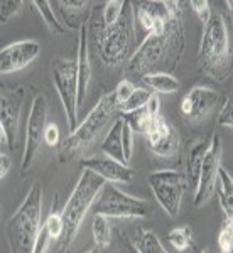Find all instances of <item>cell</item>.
<instances>
[{"label":"cell","instance_id":"38","mask_svg":"<svg viewBox=\"0 0 233 253\" xmlns=\"http://www.w3.org/2000/svg\"><path fill=\"white\" fill-rule=\"evenodd\" d=\"M43 142L49 147H56L59 144V128L56 124H46V128H44V135H43Z\"/></svg>","mask_w":233,"mask_h":253},{"label":"cell","instance_id":"17","mask_svg":"<svg viewBox=\"0 0 233 253\" xmlns=\"http://www.w3.org/2000/svg\"><path fill=\"white\" fill-rule=\"evenodd\" d=\"M80 166L87 170H92L100 175L105 182H118V184H129L134 179V169L127 164L117 162L108 157H88L81 159Z\"/></svg>","mask_w":233,"mask_h":253},{"label":"cell","instance_id":"35","mask_svg":"<svg viewBox=\"0 0 233 253\" xmlns=\"http://www.w3.org/2000/svg\"><path fill=\"white\" fill-rule=\"evenodd\" d=\"M103 253H137V250L134 248V245L129 242L122 233H117V245H108L107 248L101 250Z\"/></svg>","mask_w":233,"mask_h":253},{"label":"cell","instance_id":"34","mask_svg":"<svg viewBox=\"0 0 233 253\" xmlns=\"http://www.w3.org/2000/svg\"><path fill=\"white\" fill-rule=\"evenodd\" d=\"M134 91H136V84H134V81L129 80V78L122 80L120 83H118L117 86H115V89H113V95H115L117 103L122 105L127 100V98L132 95Z\"/></svg>","mask_w":233,"mask_h":253},{"label":"cell","instance_id":"42","mask_svg":"<svg viewBox=\"0 0 233 253\" xmlns=\"http://www.w3.org/2000/svg\"><path fill=\"white\" fill-rule=\"evenodd\" d=\"M0 145H7V133L2 124H0Z\"/></svg>","mask_w":233,"mask_h":253},{"label":"cell","instance_id":"37","mask_svg":"<svg viewBox=\"0 0 233 253\" xmlns=\"http://www.w3.org/2000/svg\"><path fill=\"white\" fill-rule=\"evenodd\" d=\"M122 149H124L125 162L129 164L130 159H132V152H134V132L125 124L122 126Z\"/></svg>","mask_w":233,"mask_h":253},{"label":"cell","instance_id":"14","mask_svg":"<svg viewBox=\"0 0 233 253\" xmlns=\"http://www.w3.org/2000/svg\"><path fill=\"white\" fill-rule=\"evenodd\" d=\"M149 149L159 157H176L179 154V135L162 115L152 117L145 128Z\"/></svg>","mask_w":233,"mask_h":253},{"label":"cell","instance_id":"40","mask_svg":"<svg viewBox=\"0 0 233 253\" xmlns=\"http://www.w3.org/2000/svg\"><path fill=\"white\" fill-rule=\"evenodd\" d=\"M145 113L149 117H157V115H161V100H159V96L155 95V93H152L149 98V101L145 103Z\"/></svg>","mask_w":233,"mask_h":253},{"label":"cell","instance_id":"1","mask_svg":"<svg viewBox=\"0 0 233 253\" xmlns=\"http://www.w3.org/2000/svg\"><path fill=\"white\" fill-rule=\"evenodd\" d=\"M185 54V26L183 14L174 15L159 31L149 32L139 47L129 56L125 73L129 80H142L150 73L173 75Z\"/></svg>","mask_w":233,"mask_h":253},{"label":"cell","instance_id":"10","mask_svg":"<svg viewBox=\"0 0 233 253\" xmlns=\"http://www.w3.org/2000/svg\"><path fill=\"white\" fill-rule=\"evenodd\" d=\"M47 124V101L44 95H36L31 105L29 118L26 125V145H24V156L20 162V174L26 175L27 170L34 164L38 152L43 144L44 128Z\"/></svg>","mask_w":233,"mask_h":253},{"label":"cell","instance_id":"26","mask_svg":"<svg viewBox=\"0 0 233 253\" xmlns=\"http://www.w3.org/2000/svg\"><path fill=\"white\" fill-rule=\"evenodd\" d=\"M167 240H169L171 247L179 253L186 252L187 248H191L194 243L193 231H191L189 226H178V228H174V230H171L169 233H167Z\"/></svg>","mask_w":233,"mask_h":253},{"label":"cell","instance_id":"11","mask_svg":"<svg viewBox=\"0 0 233 253\" xmlns=\"http://www.w3.org/2000/svg\"><path fill=\"white\" fill-rule=\"evenodd\" d=\"M222 156H223V142L218 133H213L208 145V150L204 154L201 172H199V181L194 191L193 203L194 206H203L211 199L216 189V181H218V170L222 167Z\"/></svg>","mask_w":233,"mask_h":253},{"label":"cell","instance_id":"23","mask_svg":"<svg viewBox=\"0 0 233 253\" xmlns=\"http://www.w3.org/2000/svg\"><path fill=\"white\" fill-rule=\"evenodd\" d=\"M134 248L137 253H169L162 247L159 236L150 230H142L139 228L134 236Z\"/></svg>","mask_w":233,"mask_h":253},{"label":"cell","instance_id":"24","mask_svg":"<svg viewBox=\"0 0 233 253\" xmlns=\"http://www.w3.org/2000/svg\"><path fill=\"white\" fill-rule=\"evenodd\" d=\"M142 81L149 86V89H154L155 93H176L181 88V83L178 78L167 73H150L145 75Z\"/></svg>","mask_w":233,"mask_h":253},{"label":"cell","instance_id":"12","mask_svg":"<svg viewBox=\"0 0 233 253\" xmlns=\"http://www.w3.org/2000/svg\"><path fill=\"white\" fill-rule=\"evenodd\" d=\"M24 96H26V89L22 86H10V84L0 83V124L5 128L9 149L15 147Z\"/></svg>","mask_w":233,"mask_h":253},{"label":"cell","instance_id":"4","mask_svg":"<svg viewBox=\"0 0 233 253\" xmlns=\"http://www.w3.org/2000/svg\"><path fill=\"white\" fill-rule=\"evenodd\" d=\"M92 24L100 59L108 66H118V64L124 63L130 52L134 39H136L132 3L125 2L120 17L113 26L101 27L93 17Z\"/></svg>","mask_w":233,"mask_h":253},{"label":"cell","instance_id":"30","mask_svg":"<svg viewBox=\"0 0 233 253\" xmlns=\"http://www.w3.org/2000/svg\"><path fill=\"white\" fill-rule=\"evenodd\" d=\"M120 118L124 120V124L129 126L134 133H145V128H147L149 120L152 117H149L145 113V110L140 108V110H136V112H132V113H125V115H122Z\"/></svg>","mask_w":233,"mask_h":253},{"label":"cell","instance_id":"21","mask_svg":"<svg viewBox=\"0 0 233 253\" xmlns=\"http://www.w3.org/2000/svg\"><path fill=\"white\" fill-rule=\"evenodd\" d=\"M122 126H124V120L117 118L112 124V126H110L108 133L105 135L100 149H101V152L105 154V157L113 159V161L122 162V164H127L125 157H124V149H122Z\"/></svg>","mask_w":233,"mask_h":253},{"label":"cell","instance_id":"45","mask_svg":"<svg viewBox=\"0 0 233 253\" xmlns=\"http://www.w3.org/2000/svg\"><path fill=\"white\" fill-rule=\"evenodd\" d=\"M64 253H69V250H66V252H64Z\"/></svg>","mask_w":233,"mask_h":253},{"label":"cell","instance_id":"3","mask_svg":"<svg viewBox=\"0 0 233 253\" xmlns=\"http://www.w3.org/2000/svg\"><path fill=\"white\" fill-rule=\"evenodd\" d=\"M43 226V189L39 182L31 186L29 193L7 223V238L10 253H31Z\"/></svg>","mask_w":233,"mask_h":253},{"label":"cell","instance_id":"32","mask_svg":"<svg viewBox=\"0 0 233 253\" xmlns=\"http://www.w3.org/2000/svg\"><path fill=\"white\" fill-rule=\"evenodd\" d=\"M24 7L22 0H3L0 2V24H7L19 14Z\"/></svg>","mask_w":233,"mask_h":253},{"label":"cell","instance_id":"33","mask_svg":"<svg viewBox=\"0 0 233 253\" xmlns=\"http://www.w3.org/2000/svg\"><path fill=\"white\" fill-rule=\"evenodd\" d=\"M189 7L193 9V12L199 17V20L203 22V26H206L208 20L211 19V5L208 0H191L189 2Z\"/></svg>","mask_w":233,"mask_h":253},{"label":"cell","instance_id":"22","mask_svg":"<svg viewBox=\"0 0 233 253\" xmlns=\"http://www.w3.org/2000/svg\"><path fill=\"white\" fill-rule=\"evenodd\" d=\"M216 193H218L220 206H222L225 219L233 218V179L232 175L220 167L218 170V181H216Z\"/></svg>","mask_w":233,"mask_h":253},{"label":"cell","instance_id":"8","mask_svg":"<svg viewBox=\"0 0 233 253\" xmlns=\"http://www.w3.org/2000/svg\"><path fill=\"white\" fill-rule=\"evenodd\" d=\"M93 213L105 218H147L149 203L124 193L112 184H105L92 206Z\"/></svg>","mask_w":233,"mask_h":253},{"label":"cell","instance_id":"15","mask_svg":"<svg viewBox=\"0 0 233 253\" xmlns=\"http://www.w3.org/2000/svg\"><path fill=\"white\" fill-rule=\"evenodd\" d=\"M218 93L206 86H194L181 101V113L191 124L204 122L218 105Z\"/></svg>","mask_w":233,"mask_h":253},{"label":"cell","instance_id":"6","mask_svg":"<svg viewBox=\"0 0 233 253\" xmlns=\"http://www.w3.org/2000/svg\"><path fill=\"white\" fill-rule=\"evenodd\" d=\"M118 112V103L115 100L113 91L105 93L103 96L98 100V103L93 107L92 112L88 113V117L85 118L83 124H78L75 132H71L66 137V140L63 142L59 150V159L61 161H69L75 154L80 150L87 149L96 140L98 135L103 132L108 126L110 122L115 118Z\"/></svg>","mask_w":233,"mask_h":253},{"label":"cell","instance_id":"43","mask_svg":"<svg viewBox=\"0 0 233 253\" xmlns=\"http://www.w3.org/2000/svg\"><path fill=\"white\" fill-rule=\"evenodd\" d=\"M88 253H103V252H101V248L95 247V248H92V250H90Z\"/></svg>","mask_w":233,"mask_h":253},{"label":"cell","instance_id":"41","mask_svg":"<svg viewBox=\"0 0 233 253\" xmlns=\"http://www.w3.org/2000/svg\"><path fill=\"white\" fill-rule=\"evenodd\" d=\"M12 167V162L9 156H5V154H0V179H3L7 174H9Z\"/></svg>","mask_w":233,"mask_h":253},{"label":"cell","instance_id":"27","mask_svg":"<svg viewBox=\"0 0 233 253\" xmlns=\"http://www.w3.org/2000/svg\"><path fill=\"white\" fill-rule=\"evenodd\" d=\"M93 238H95V245L101 250L108 247L112 242V230H110L108 218L100 214L93 216Z\"/></svg>","mask_w":233,"mask_h":253},{"label":"cell","instance_id":"28","mask_svg":"<svg viewBox=\"0 0 233 253\" xmlns=\"http://www.w3.org/2000/svg\"><path fill=\"white\" fill-rule=\"evenodd\" d=\"M152 93L154 91H149V89H145V88H136V91L127 98L124 103L118 105V112H120L122 115H125V113H132V112H136V110L144 108Z\"/></svg>","mask_w":233,"mask_h":253},{"label":"cell","instance_id":"5","mask_svg":"<svg viewBox=\"0 0 233 253\" xmlns=\"http://www.w3.org/2000/svg\"><path fill=\"white\" fill-rule=\"evenodd\" d=\"M105 184L107 182L100 175L92 172V170L85 169L81 172L75 189L71 191L66 205H64L63 211H61L63 223H64V231H63L64 252L69 250L73 240L76 238L81 223H83L85 216L90 211V208L93 206V203L96 201L98 194H100V191L103 189Z\"/></svg>","mask_w":233,"mask_h":253},{"label":"cell","instance_id":"18","mask_svg":"<svg viewBox=\"0 0 233 253\" xmlns=\"http://www.w3.org/2000/svg\"><path fill=\"white\" fill-rule=\"evenodd\" d=\"M56 17L66 29L81 31L87 26V20L92 17V2L90 0H56L51 2Z\"/></svg>","mask_w":233,"mask_h":253},{"label":"cell","instance_id":"39","mask_svg":"<svg viewBox=\"0 0 233 253\" xmlns=\"http://www.w3.org/2000/svg\"><path fill=\"white\" fill-rule=\"evenodd\" d=\"M49 245H51V238H49L46 228H44V224H43V226H41V231H39V236H38V240H36L31 253H46Z\"/></svg>","mask_w":233,"mask_h":253},{"label":"cell","instance_id":"13","mask_svg":"<svg viewBox=\"0 0 233 253\" xmlns=\"http://www.w3.org/2000/svg\"><path fill=\"white\" fill-rule=\"evenodd\" d=\"M136 12L137 22L142 26L147 34L154 31H159L166 26V22L174 15H181V2L173 0H145L139 2Z\"/></svg>","mask_w":233,"mask_h":253},{"label":"cell","instance_id":"19","mask_svg":"<svg viewBox=\"0 0 233 253\" xmlns=\"http://www.w3.org/2000/svg\"><path fill=\"white\" fill-rule=\"evenodd\" d=\"M76 68H78V107L85 101L87 89L92 81V64H90V52H88V27H81L80 39H78V56H76Z\"/></svg>","mask_w":233,"mask_h":253},{"label":"cell","instance_id":"16","mask_svg":"<svg viewBox=\"0 0 233 253\" xmlns=\"http://www.w3.org/2000/svg\"><path fill=\"white\" fill-rule=\"evenodd\" d=\"M41 52V44L34 39H24L0 49V75L19 71L34 61Z\"/></svg>","mask_w":233,"mask_h":253},{"label":"cell","instance_id":"9","mask_svg":"<svg viewBox=\"0 0 233 253\" xmlns=\"http://www.w3.org/2000/svg\"><path fill=\"white\" fill-rule=\"evenodd\" d=\"M147 181H149L154 198L162 206V210L173 218L178 216L179 210H181L183 196L186 191L185 174L173 169L155 170V172L149 174Z\"/></svg>","mask_w":233,"mask_h":253},{"label":"cell","instance_id":"25","mask_svg":"<svg viewBox=\"0 0 233 253\" xmlns=\"http://www.w3.org/2000/svg\"><path fill=\"white\" fill-rule=\"evenodd\" d=\"M32 5L38 9L41 17L44 19V24H46L47 29L51 31L52 34H54V36H63L64 32H66V27L59 22L58 17H56L54 10H52V7H51V2H47V0H34V2H32Z\"/></svg>","mask_w":233,"mask_h":253},{"label":"cell","instance_id":"44","mask_svg":"<svg viewBox=\"0 0 233 253\" xmlns=\"http://www.w3.org/2000/svg\"><path fill=\"white\" fill-rule=\"evenodd\" d=\"M201 253H213V252H211V250H210V248H204V250H203Z\"/></svg>","mask_w":233,"mask_h":253},{"label":"cell","instance_id":"7","mask_svg":"<svg viewBox=\"0 0 233 253\" xmlns=\"http://www.w3.org/2000/svg\"><path fill=\"white\" fill-rule=\"evenodd\" d=\"M51 76L58 96L66 115L69 132H75L78 126V68L76 59L54 58L51 63Z\"/></svg>","mask_w":233,"mask_h":253},{"label":"cell","instance_id":"29","mask_svg":"<svg viewBox=\"0 0 233 253\" xmlns=\"http://www.w3.org/2000/svg\"><path fill=\"white\" fill-rule=\"evenodd\" d=\"M56 205H58V201L54 199V203H52L51 206V213L47 214L46 221H44V228H46L49 238L52 240H59L63 238V231H64V223H63V216H61V211L56 210Z\"/></svg>","mask_w":233,"mask_h":253},{"label":"cell","instance_id":"31","mask_svg":"<svg viewBox=\"0 0 233 253\" xmlns=\"http://www.w3.org/2000/svg\"><path fill=\"white\" fill-rule=\"evenodd\" d=\"M218 248L220 253L233 252V223L232 219H225L218 231Z\"/></svg>","mask_w":233,"mask_h":253},{"label":"cell","instance_id":"2","mask_svg":"<svg viewBox=\"0 0 233 253\" xmlns=\"http://www.w3.org/2000/svg\"><path fill=\"white\" fill-rule=\"evenodd\" d=\"M198 64L204 75L220 83L232 76L230 34H228L227 20L220 12L211 14L208 24L203 26Z\"/></svg>","mask_w":233,"mask_h":253},{"label":"cell","instance_id":"36","mask_svg":"<svg viewBox=\"0 0 233 253\" xmlns=\"http://www.w3.org/2000/svg\"><path fill=\"white\" fill-rule=\"evenodd\" d=\"M232 103H233L232 96L225 98L222 110H220V113H218V125L227 126V128H232L233 126V105Z\"/></svg>","mask_w":233,"mask_h":253},{"label":"cell","instance_id":"20","mask_svg":"<svg viewBox=\"0 0 233 253\" xmlns=\"http://www.w3.org/2000/svg\"><path fill=\"white\" fill-rule=\"evenodd\" d=\"M208 145H210V140L206 138H199L196 140L193 147L187 152V161H186V189H189L191 193L196 191V186H198L199 181V172H201V166H203V159L204 154L208 150Z\"/></svg>","mask_w":233,"mask_h":253}]
</instances>
